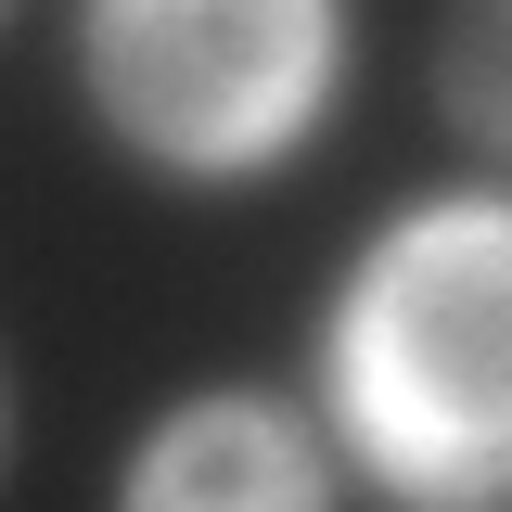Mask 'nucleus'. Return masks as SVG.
<instances>
[{"label": "nucleus", "instance_id": "obj_1", "mask_svg": "<svg viewBox=\"0 0 512 512\" xmlns=\"http://www.w3.org/2000/svg\"><path fill=\"white\" fill-rule=\"evenodd\" d=\"M333 423L397 512H487L512 474V231L500 205L397 218L320 346Z\"/></svg>", "mask_w": 512, "mask_h": 512}, {"label": "nucleus", "instance_id": "obj_2", "mask_svg": "<svg viewBox=\"0 0 512 512\" xmlns=\"http://www.w3.org/2000/svg\"><path fill=\"white\" fill-rule=\"evenodd\" d=\"M77 52L128 154L180 180H244L320 116L333 13L320 0H103Z\"/></svg>", "mask_w": 512, "mask_h": 512}, {"label": "nucleus", "instance_id": "obj_3", "mask_svg": "<svg viewBox=\"0 0 512 512\" xmlns=\"http://www.w3.org/2000/svg\"><path fill=\"white\" fill-rule=\"evenodd\" d=\"M128 512H333L320 448L269 397H192L128 461Z\"/></svg>", "mask_w": 512, "mask_h": 512}]
</instances>
